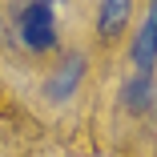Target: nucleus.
Here are the masks:
<instances>
[{
	"mask_svg": "<svg viewBox=\"0 0 157 157\" xmlns=\"http://www.w3.org/2000/svg\"><path fill=\"white\" fill-rule=\"evenodd\" d=\"M16 24H20V40L28 48H52L56 44V16H52V4L48 0H24L16 4Z\"/></svg>",
	"mask_w": 157,
	"mask_h": 157,
	"instance_id": "nucleus-1",
	"label": "nucleus"
},
{
	"mask_svg": "<svg viewBox=\"0 0 157 157\" xmlns=\"http://www.w3.org/2000/svg\"><path fill=\"white\" fill-rule=\"evenodd\" d=\"M129 52H133V69L137 73H153V65H157V0L149 4V12H145L141 28H137Z\"/></svg>",
	"mask_w": 157,
	"mask_h": 157,
	"instance_id": "nucleus-2",
	"label": "nucleus"
},
{
	"mask_svg": "<svg viewBox=\"0 0 157 157\" xmlns=\"http://www.w3.org/2000/svg\"><path fill=\"white\" fill-rule=\"evenodd\" d=\"M81 77H85V56H69L65 65H60V69L48 77L44 93H48L52 101H69L73 93H77V85H81Z\"/></svg>",
	"mask_w": 157,
	"mask_h": 157,
	"instance_id": "nucleus-3",
	"label": "nucleus"
},
{
	"mask_svg": "<svg viewBox=\"0 0 157 157\" xmlns=\"http://www.w3.org/2000/svg\"><path fill=\"white\" fill-rule=\"evenodd\" d=\"M129 8H133V0H101V16H97V33H101V40H113L121 28H125Z\"/></svg>",
	"mask_w": 157,
	"mask_h": 157,
	"instance_id": "nucleus-4",
	"label": "nucleus"
},
{
	"mask_svg": "<svg viewBox=\"0 0 157 157\" xmlns=\"http://www.w3.org/2000/svg\"><path fill=\"white\" fill-rule=\"evenodd\" d=\"M149 101H153V81H149V73H137L129 85H125V105L133 113H141Z\"/></svg>",
	"mask_w": 157,
	"mask_h": 157,
	"instance_id": "nucleus-5",
	"label": "nucleus"
},
{
	"mask_svg": "<svg viewBox=\"0 0 157 157\" xmlns=\"http://www.w3.org/2000/svg\"><path fill=\"white\" fill-rule=\"evenodd\" d=\"M48 4H52V0H48Z\"/></svg>",
	"mask_w": 157,
	"mask_h": 157,
	"instance_id": "nucleus-6",
	"label": "nucleus"
}]
</instances>
